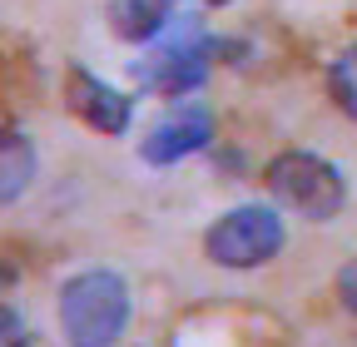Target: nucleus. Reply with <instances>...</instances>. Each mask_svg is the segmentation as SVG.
Returning a JSON list of instances; mask_svg holds the SVG:
<instances>
[{
    "instance_id": "f257e3e1",
    "label": "nucleus",
    "mask_w": 357,
    "mask_h": 347,
    "mask_svg": "<svg viewBox=\"0 0 357 347\" xmlns=\"http://www.w3.org/2000/svg\"><path fill=\"white\" fill-rule=\"evenodd\" d=\"M129 327V283L109 268H84L60 288V332L70 347H114Z\"/></svg>"
},
{
    "instance_id": "f03ea898",
    "label": "nucleus",
    "mask_w": 357,
    "mask_h": 347,
    "mask_svg": "<svg viewBox=\"0 0 357 347\" xmlns=\"http://www.w3.org/2000/svg\"><path fill=\"white\" fill-rule=\"evenodd\" d=\"M263 184H268V194H273L288 213H298V219H307V224L337 219L342 203H347V174L333 159L312 154V149L273 154L268 169H263Z\"/></svg>"
},
{
    "instance_id": "7ed1b4c3",
    "label": "nucleus",
    "mask_w": 357,
    "mask_h": 347,
    "mask_svg": "<svg viewBox=\"0 0 357 347\" xmlns=\"http://www.w3.org/2000/svg\"><path fill=\"white\" fill-rule=\"evenodd\" d=\"M213 50H218V45L204 35L199 15H174V25L154 40L139 60H134V79H139V90L184 100V95H194L199 84L208 79Z\"/></svg>"
},
{
    "instance_id": "20e7f679",
    "label": "nucleus",
    "mask_w": 357,
    "mask_h": 347,
    "mask_svg": "<svg viewBox=\"0 0 357 347\" xmlns=\"http://www.w3.org/2000/svg\"><path fill=\"white\" fill-rule=\"evenodd\" d=\"M283 243H288V229L278 219V208H268V203H238L204 233V253L218 268H234V273L273 263Z\"/></svg>"
},
{
    "instance_id": "39448f33",
    "label": "nucleus",
    "mask_w": 357,
    "mask_h": 347,
    "mask_svg": "<svg viewBox=\"0 0 357 347\" xmlns=\"http://www.w3.org/2000/svg\"><path fill=\"white\" fill-rule=\"evenodd\" d=\"M208 139H213V109L199 105V100H184V105H174L169 114H159V119L144 129L139 159L154 164V169H169V164H178V159L208 149Z\"/></svg>"
},
{
    "instance_id": "423d86ee",
    "label": "nucleus",
    "mask_w": 357,
    "mask_h": 347,
    "mask_svg": "<svg viewBox=\"0 0 357 347\" xmlns=\"http://www.w3.org/2000/svg\"><path fill=\"white\" fill-rule=\"evenodd\" d=\"M65 100H70V109H75L89 129H100V134H129L134 100L119 95L109 79L89 75L84 65H70V75H65Z\"/></svg>"
},
{
    "instance_id": "0eeeda50",
    "label": "nucleus",
    "mask_w": 357,
    "mask_h": 347,
    "mask_svg": "<svg viewBox=\"0 0 357 347\" xmlns=\"http://www.w3.org/2000/svg\"><path fill=\"white\" fill-rule=\"evenodd\" d=\"M169 25H174L169 0H109V30L124 45H154Z\"/></svg>"
},
{
    "instance_id": "6e6552de",
    "label": "nucleus",
    "mask_w": 357,
    "mask_h": 347,
    "mask_svg": "<svg viewBox=\"0 0 357 347\" xmlns=\"http://www.w3.org/2000/svg\"><path fill=\"white\" fill-rule=\"evenodd\" d=\"M35 169H40V154H35L30 134H20V129H0V208L15 203L35 184Z\"/></svg>"
},
{
    "instance_id": "1a4fd4ad",
    "label": "nucleus",
    "mask_w": 357,
    "mask_h": 347,
    "mask_svg": "<svg viewBox=\"0 0 357 347\" xmlns=\"http://www.w3.org/2000/svg\"><path fill=\"white\" fill-rule=\"evenodd\" d=\"M328 95H333V105H337L347 119H357V40H352V45H342L337 60L328 65Z\"/></svg>"
},
{
    "instance_id": "9d476101",
    "label": "nucleus",
    "mask_w": 357,
    "mask_h": 347,
    "mask_svg": "<svg viewBox=\"0 0 357 347\" xmlns=\"http://www.w3.org/2000/svg\"><path fill=\"white\" fill-rule=\"evenodd\" d=\"M0 347H30V327L6 298H0Z\"/></svg>"
},
{
    "instance_id": "9b49d317",
    "label": "nucleus",
    "mask_w": 357,
    "mask_h": 347,
    "mask_svg": "<svg viewBox=\"0 0 357 347\" xmlns=\"http://www.w3.org/2000/svg\"><path fill=\"white\" fill-rule=\"evenodd\" d=\"M337 298H342V308L357 318V258H347V268L337 273Z\"/></svg>"
},
{
    "instance_id": "f8f14e48",
    "label": "nucleus",
    "mask_w": 357,
    "mask_h": 347,
    "mask_svg": "<svg viewBox=\"0 0 357 347\" xmlns=\"http://www.w3.org/2000/svg\"><path fill=\"white\" fill-rule=\"evenodd\" d=\"M15 283V268H0V288H10Z\"/></svg>"
},
{
    "instance_id": "ddd939ff",
    "label": "nucleus",
    "mask_w": 357,
    "mask_h": 347,
    "mask_svg": "<svg viewBox=\"0 0 357 347\" xmlns=\"http://www.w3.org/2000/svg\"><path fill=\"white\" fill-rule=\"evenodd\" d=\"M199 6H229V0H199Z\"/></svg>"
}]
</instances>
